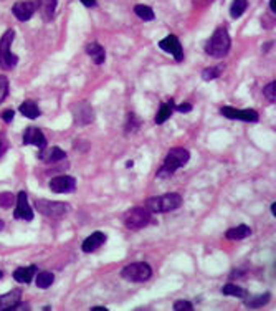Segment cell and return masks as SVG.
<instances>
[{
  "instance_id": "1",
  "label": "cell",
  "mask_w": 276,
  "mask_h": 311,
  "mask_svg": "<svg viewBox=\"0 0 276 311\" xmlns=\"http://www.w3.org/2000/svg\"><path fill=\"white\" fill-rule=\"evenodd\" d=\"M182 205V197L177 192H169L164 196H155L146 201V209L152 214H166L179 209Z\"/></svg>"
},
{
  "instance_id": "2",
  "label": "cell",
  "mask_w": 276,
  "mask_h": 311,
  "mask_svg": "<svg viewBox=\"0 0 276 311\" xmlns=\"http://www.w3.org/2000/svg\"><path fill=\"white\" fill-rule=\"evenodd\" d=\"M230 47H231V38L227 32V28L220 27L213 32L210 40L205 43V52L213 58H223L230 52Z\"/></svg>"
},
{
  "instance_id": "3",
  "label": "cell",
  "mask_w": 276,
  "mask_h": 311,
  "mask_svg": "<svg viewBox=\"0 0 276 311\" xmlns=\"http://www.w3.org/2000/svg\"><path fill=\"white\" fill-rule=\"evenodd\" d=\"M190 159V152L187 151L184 147H172L171 151L167 152L166 159H164V164H162L161 171L157 172L159 177H167V176H172V174L184 167Z\"/></svg>"
},
{
  "instance_id": "4",
  "label": "cell",
  "mask_w": 276,
  "mask_h": 311,
  "mask_svg": "<svg viewBox=\"0 0 276 311\" xmlns=\"http://www.w3.org/2000/svg\"><path fill=\"white\" fill-rule=\"evenodd\" d=\"M15 38L14 30H7L2 36H0V68L2 70H12L18 63V55L12 53V42Z\"/></svg>"
},
{
  "instance_id": "5",
  "label": "cell",
  "mask_w": 276,
  "mask_h": 311,
  "mask_svg": "<svg viewBox=\"0 0 276 311\" xmlns=\"http://www.w3.org/2000/svg\"><path fill=\"white\" fill-rule=\"evenodd\" d=\"M152 222V212H149L146 207H133L123 215V223L129 230H139L147 227Z\"/></svg>"
},
{
  "instance_id": "6",
  "label": "cell",
  "mask_w": 276,
  "mask_h": 311,
  "mask_svg": "<svg viewBox=\"0 0 276 311\" xmlns=\"http://www.w3.org/2000/svg\"><path fill=\"white\" fill-rule=\"evenodd\" d=\"M121 277L124 280H128V282L142 283V282H147V280L152 277V268H150V265L146 262H136V263L124 266L121 270Z\"/></svg>"
},
{
  "instance_id": "7",
  "label": "cell",
  "mask_w": 276,
  "mask_h": 311,
  "mask_svg": "<svg viewBox=\"0 0 276 311\" xmlns=\"http://www.w3.org/2000/svg\"><path fill=\"white\" fill-rule=\"evenodd\" d=\"M35 207H36V210H38L42 215L58 219V217H63L68 212V210H70V204L48 201V199H38V201L35 202Z\"/></svg>"
},
{
  "instance_id": "8",
  "label": "cell",
  "mask_w": 276,
  "mask_h": 311,
  "mask_svg": "<svg viewBox=\"0 0 276 311\" xmlns=\"http://www.w3.org/2000/svg\"><path fill=\"white\" fill-rule=\"evenodd\" d=\"M220 113L225 118H228V120H238L245 123H256L260 120V116L255 109H236L231 106H222Z\"/></svg>"
},
{
  "instance_id": "9",
  "label": "cell",
  "mask_w": 276,
  "mask_h": 311,
  "mask_svg": "<svg viewBox=\"0 0 276 311\" xmlns=\"http://www.w3.org/2000/svg\"><path fill=\"white\" fill-rule=\"evenodd\" d=\"M71 113H73V120L80 126L83 124H90L93 120H95V111H93L91 104L88 101H80L76 104L71 106Z\"/></svg>"
},
{
  "instance_id": "10",
  "label": "cell",
  "mask_w": 276,
  "mask_h": 311,
  "mask_svg": "<svg viewBox=\"0 0 276 311\" xmlns=\"http://www.w3.org/2000/svg\"><path fill=\"white\" fill-rule=\"evenodd\" d=\"M15 202H17V207H15V210H14V217H15V219L32 222V220H33V209L30 207V204H28L27 192H25V190L18 192Z\"/></svg>"
},
{
  "instance_id": "11",
  "label": "cell",
  "mask_w": 276,
  "mask_h": 311,
  "mask_svg": "<svg viewBox=\"0 0 276 311\" xmlns=\"http://www.w3.org/2000/svg\"><path fill=\"white\" fill-rule=\"evenodd\" d=\"M159 48L162 50V52L171 53L172 57L175 58V61L184 60V50H182L180 42L175 35H167L166 38H162L159 42Z\"/></svg>"
},
{
  "instance_id": "12",
  "label": "cell",
  "mask_w": 276,
  "mask_h": 311,
  "mask_svg": "<svg viewBox=\"0 0 276 311\" xmlns=\"http://www.w3.org/2000/svg\"><path fill=\"white\" fill-rule=\"evenodd\" d=\"M36 7H38V4H36L35 0H23V2H17L14 7H12V14L15 15L17 20L27 22L35 14Z\"/></svg>"
},
{
  "instance_id": "13",
  "label": "cell",
  "mask_w": 276,
  "mask_h": 311,
  "mask_svg": "<svg viewBox=\"0 0 276 311\" xmlns=\"http://www.w3.org/2000/svg\"><path fill=\"white\" fill-rule=\"evenodd\" d=\"M50 189L56 194H66V192H73L76 189V180L70 176H58L50 180Z\"/></svg>"
},
{
  "instance_id": "14",
  "label": "cell",
  "mask_w": 276,
  "mask_h": 311,
  "mask_svg": "<svg viewBox=\"0 0 276 311\" xmlns=\"http://www.w3.org/2000/svg\"><path fill=\"white\" fill-rule=\"evenodd\" d=\"M23 144H32L36 146L38 149L47 147V138L38 128H27L23 133Z\"/></svg>"
},
{
  "instance_id": "15",
  "label": "cell",
  "mask_w": 276,
  "mask_h": 311,
  "mask_svg": "<svg viewBox=\"0 0 276 311\" xmlns=\"http://www.w3.org/2000/svg\"><path fill=\"white\" fill-rule=\"evenodd\" d=\"M66 158V152L63 151V149H60V147H43L42 151L38 152V159L43 161V163H47V164H55V163H58V161H63Z\"/></svg>"
},
{
  "instance_id": "16",
  "label": "cell",
  "mask_w": 276,
  "mask_h": 311,
  "mask_svg": "<svg viewBox=\"0 0 276 311\" xmlns=\"http://www.w3.org/2000/svg\"><path fill=\"white\" fill-rule=\"evenodd\" d=\"M106 242V235L103 232H93L90 237L83 240V244H81V250L85 253H91L98 250L99 247Z\"/></svg>"
},
{
  "instance_id": "17",
  "label": "cell",
  "mask_w": 276,
  "mask_h": 311,
  "mask_svg": "<svg viewBox=\"0 0 276 311\" xmlns=\"http://www.w3.org/2000/svg\"><path fill=\"white\" fill-rule=\"evenodd\" d=\"M22 291L20 290H12L9 293L0 295V311H9L14 309L22 300Z\"/></svg>"
},
{
  "instance_id": "18",
  "label": "cell",
  "mask_w": 276,
  "mask_h": 311,
  "mask_svg": "<svg viewBox=\"0 0 276 311\" xmlns=\"http://www.w3.org/2000/svg\"><path fill=\"white\" fill-rule=\"evenodd\" d=\"M38 9L42 18L45 22H52L55 18V12H56V5H58V0H38Z\"/></svg>"
},
{
  "instance_id": "19",
  "label": "cell",
  "mask_w": 276,
  "mask_h": 311,
  "mask_svg": "<svg viewBox=\"0 0 276 311\" xmlns=\"http://www.w3.org/2000/svg\"><path fill=\"white\" fill-rule=\"evenodd\" d=\"M36 265H30V266H20L14 271V280L18 283H30L36 275Z\"/></svg>"
},
{
  "instance_id": "20",
  "label": "cell",
  "mask_w": 276,
  "mask_h": 311,
  "mask_svg": "<svg viewBox=\"0 0 276 311\" xmlns=\"http://www.w3.org/2000/svg\"><path fill=\"white\" fill-rule=\"evenodd\" d=\"M86 53L90 55L91 60L95 61L96 65H103L104 63L106 52H104V48L99 45V43H90V45L86 47Z\"/></svg>"
},
{
  "instance_id": "21",
  "label": "cell",
  "mask_w": 276,
  "mask_h": 311,
  "mask_svg": "<svg viewBox=\"0 0 276 311\" xmlns=\"http://www.w3.org/2000/svg\"><path fill=\"white\" fill-rule=\"evenodd\" d=\"M250 235H252V228L248 225H238L233 228H228L225 237L228 240H243V239H248Z\"/></svg>"
},
{
  "instance_id": "22",
  "label": "cell",
  "mask_w": 276,
  "mask_h": 311,
  "mask_svg": "<svg viewBox=\"0 0 276 311\" xmlns=\"http://www.w3.org/2000/svg\"><path fill=\"white\" fill-rule=\"evenodd\" d=\"M18 111L28 120H36L40 116V108L36 106V103L33 101H23L20 106H18Z\"/></svg>"
},
{
  "instance_id": "23",
  "label": "cell",
  "mask_w": 276,
  "mask_h": 311,
  "mask_svg": "<svg viewBox=\"0 0 276 311\" xmlns=\"http://www.w3.org/2000/svg\"><path fill=\"white\" fill-rule=\"evenodd\" d=\"M174 106H175L174 101H169V103L161 104L157 114H155V124H164L169 120V118H171L172 111H174Z\"/></svg>"
},
{
  "instance_id": "24",
  "label": "cell",
  "mask_w": 276,
  "mask_h": 311,
  "mask_svg": "<svg viewBox=\"0 0 276 311\" xmlns=\"http://www.w3.org/2000/svg\"><path fill=\"white\" fill-rule=\"evenodd\" d=\"M36 287L42 290H47L53 285L55 282V275L52 271H36Z\"/></svg>"
},
{
  "instance_id": "25",
  "label": "cell",
  "mask_w": 276,
  "mask_h": 311,
  "mask_svg": "<svg viewBox=\"0 0 276 311\" xmlns=\"http://www.w3.org/2000/svg\"><path fill=\"white\" fill-rule=\"evenodd\" d=\"M134 14L141 18V20L144 22H150V20H154L155 18V14H154V10L149 7V5H144V4H137L136 7H134Z\"/></svg>"
},
{
  "instance_id": "26",
  "label": "cell",
  "mask_w": 276,
  "mask_h": 311,
  "mask_svg": "<svg viewBox=\"0 0 276 311\" xmlns=\"http://www.w3.org/2000/svg\"><path fill=\"white\" fill-rule=\"evenodd\" d=\"M247 9H248V0H233L230 5V17L240 18Z\"/></svg>"
},
{
  "instance_id": "27",
  "label": "cell",
  "mask_w": 276,
  "mask_h": 311,
  "mask_svg": "<svg viewBox=\"0 0 276 311\" xmlns=\"http://www.w3.org/2000/svg\"><path fill=\"white\" fill-rule=\"evenodd\" d=\"M222 293L230 295V296H236V298H245L248 295V291L245 290L243 287H238V285H235V283H227L222 288Z\"/></svg>"
},
{
  "instance_id": "28",
  "label": "cell",
  "mask_w": 276,
  "mask_h": 311,
  "mask_svg": "<svg viewBox=\"0 0 276 311\" xmlns=\"http://www.w3.org/2000/svg\"><path fill=\"white\" fill-rule=\"evenodd\" d=\"M223 71V66H210V68H205L202 71V78L205 82H210V80H215L222 74Z\"/></svg>"
},
{
  "instance_id": "29",
  "label": "cell",
  "mask_w": 276,
  "mask_h": 311,
  "mask_svg": "<svg viewBox=\"0 0 276 311\" xmlns=\"http://www.w3.org/2000/svg\"><path fill=\"white\" fill-rule=\"evenodd\" d=\"M269 298H271V295L265 293V295H261V296L253 298V300H247V301H245V304H247L248 308H260V306H263V304H266L269 301Z\"/></svg>"
},
{
  "instance_id": "30",
  "label": "cell",
  "mask_w": 276,
  "mask_h": 311,
  "mask_svg": "<svg viewBox=\"0 0 276 311\" xmlns=\"http://www.w3.org/2000/svg\"><path fill=\"white\" fill-rule=\"evenodd\" d=\"M14 204H15V197L12 192H0V207L10 209Z\"/></svg>"
},
{
  "instance_id": "31",
  "label": "cell",
  "mask_w": 276,
  "mask_h": 311,
  "mask_svg": "<svg viewBox=\"0 0 276 311\" xmlns=\"http://www.w3.org/2000/svg\"><path fill=\"white\" fill-rule=\"evenodd\" d=\"M9 78L5 74H0V104L5 101V98L9 96Z\"/></svg>"
},
{
  "instance_id": "32",
  "label": "cell",
  "mask_w": 276,
  "mask_h": 311,
  "mask_svg": "<svg viewBox=\"0 0 276 311\" xmlns=\"http://www.w3.org/2000/svg\"><path fill=\"white\" fill-rule=\"evenodd\" d=\"M263 95H265L266 99H269V103H274L276 101V83L271 82L269 85H266L265 90H263Z\"/></svg>"
},
{
  "instance_id": "33",
  "label": "cell",
  "mask_w": 276,
  "mask_h": 311,
  "mask_svg": "<svg viewBox=\"0 0 276 311\" xmlns=\"http://www.w3.org/2000/svg\"><path fill=\"white\" fill-rule=\"evenodd\" d=\"M192 308H193V304L190 301H187V300H179V301L174 303V309L175 311H189Z\"/></svg>"
},
{
  "instance_id": "34",
  "label": "cell",
  "mask_w": 276,
  "mask_h": 311,
  "mask_svg": "<svg viewBox=\"0 0 276 311\" xmlns=\"http://www.w3.org/2000/svg\"><path fill=\"white\" fill-rule=\"evenodd\" d=\"M136 129H139V121L136 120L134 113H129L128 124H126V131H136Z\"/></svg>"
},
{
  "instance_id": "35",
  "label": "cell",
  "mask_w": 276,
  "mask_h": 311,
  "mask_svg": "<svg viewBox=\"0 0 276 311\" xmlns=\"http://www.w3.org/2000/svg\"><path fill=\"white\" fill-rule=\"evenodd\" d=\"M192 104L190 103H182V104H175L174 109H177L179 113H189V111H192Z\"/></svg>"
},
{
  "instance_id": "36",
  "label": "cell",
  "mask_w": 276,
  "mask_h": 311,
  "mask_svg": "<svg viewBox=\"0 0 276 311\" xmlns=\"http://www.w3.org/2000/svg\"><path fill=\"white\" fill-rule=\"evenodd\" d=\"M14 116H15V113L12 109H7V111H4L2 113V120L5 121V123H10L12 120H14Z\"/></svg>"
},
{
  "instance_id": "37",
  "label": "cell",
  "mask_w": 276,
  "mask_h": 311,
  "mask_svg": "<svg viewBox=\"0 0 276 311\" xmlns=\"http://www.w3.org/2000/svg\"><path fill=\"white\" fill-rule=\"evenodd\" d=\"M81 4L85 5V7L88 9H93V7H96V0H80Z\"/></svg>"
},
{
  "instance_id": "38",
  "label": "cell",
  "mask_w": 276,
  "mask_h": 311,
  "mask_svg": "<svg viewBox=\"0 0 276 311\" xmlns=\"http://www.w3.org/2000/svg\"><path fill=\"white\" fill-rule=\"evenodd\" d=\"M269 10H271L273 14L276 12V0H269Z\"/></svg>"
},
{
  "instance_id": "39",
  "label": "cell",
  "mask_w": 276,
  "mask_h": 311,
  "mask_svg": "<svg viewBox=\"0 0 276 311\" xmlns=\"http://www.w3.org/2000/svg\"><path fill=\"white\" fill-rule=\"evenodd\" d=\"M91 309L93 311H108V308H106V306H93Z\"/></svg>"
},
{
  "instance_id": "40",
  "label": "cell",
  "mask_w": 276,
  "mask_h": 311,
  "mask_svg": "<svg viewBox=\"0 0 276 311\" xmlns=\"http://www.w3.org/2000/svg\"><path fill=\"white\" fill-rule=\"evenodd\" d=\"M274 205H276V204H271V214H273V215H276V209H274Z\"/></svg>"
},
{
  "instance_id": "41",
  "label": "cell",
  "mask_w": 276,
  "mask_h": 311,
  "mask_svg": "<svg viewBox=\"0 0 276 311\" xmlns=\"http://www.w3.org/2000/svg\"><path fill=\"white\" fill-rule=\"evenodd\" d=\"M4 228V222L2 220H0V230H2Z\"/></svg>"
},
{
  "instance_id": "42",
  "label": "cell",
  "mask_w": 276,
  "mask_h": 311,
  "mask_svg": "<svg viewBox=\"0 0 276 311\" xmlns=\"http://www.w3.org/2000/svg\"><path fill=\"white\" fill-rule=\"evenodd\" d=\"M4 277V273H2V270H0V278H2Z\"/></svg>"
},
{
  "instance_id": "43",
  "label": "cell",
  "mask_w": 276,
  "mask_h": 311,
  "mask_svg": "<svg viewBox=\"0 0 276 311\" xmlns=\"http://www.w3.org/2000/svg\"><path fill=\"white\" fill-rule=\"evenodd\" d=\"M0 151H2V142H0Z\"/></svg>"
}]
</instances>
